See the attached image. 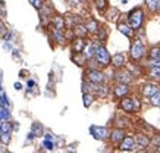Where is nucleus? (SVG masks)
Here are the masks:
<instances>
[{"label":"nucleus","mask_w":160,"mask_h":153,"mask_svg":"<svg viewBox=\"0 0 160 153\" xmlns=\"http://www.w3.org/2000/svg\"><path fill=\"white\" fill-rule=\"evenodd\" d=\"M82 53H84V56L87 58V60H90V59H92V56H94V43H88V44H85V47H84V50H82Z\"/></svg>","instance_id":"nucleus-21"},{"label":"nucleus","mask_w":160,"mask_h":153,"mask_svg":"<svg viewBox=\"0 0 160 153\" xmlns=\"http://www.w3.org/2000/svg\"><path fill=\"white\" fill-rule=\"evenodd\" d=\"M98 27H100V24H98L96 19H88V22L85 24V28H87L88 34H96L98 30Z\"/></svg>","instance_id":"nucleus-19"},{"label":"nucleus","mask_w":160,"mask_h":153,"mask_svg":"<svg viewBox=\"0 0 160 153\" xmlns=\"http://www.w3.org/2000/svg\"><path fill=\"white\" fill-rule=\"evenodd\" d=\"M132 106H134V114H135V112H140V110H141V102H140V99L132 97Z\"/></svg>","instance_id":"nucleus-35"},{"label":"nucleus","mask_w":160,"mask_h":153,"mask_svg":"<svg viewBox=\"0 0 160 153\" xmlns=\"http://www.w3.org/2000/svg\"><path fill=\"white\" fill-rule=\"evenodd\" d=\"M77 2H81V3H85L87 0H77Z\"/></svg>","instance_id":"nucleus-43"},{"label":"nucleus","mask_w":160,"mask_h":153,"mask_svg":"<svg viewBox=\"0 0 160 153\" xmlns=\"http://www.w3.org/2000/svg\"><path fill=\"white\" fill-rule=\"evenodd\" d=\"M118 30H119V33H122V34L125 35V37H128V38H132V37H134V33H135V31L131 28V25L128 24V21H118Z\"/></svg>","instance_id":"nucleus-8"},{"label":"nucleus","mask_w":160,"mask_h":153,"mask_svg":"<svg viewBox=\"0 0 160 153\" xmlns=\"http://www.w3.org/2000/svg\"><path fill=\"white\" fill-rule=\"evenodd\" d=\"M119 149L122 152H132V149H134V135H125L119 141Z\"/></svg>","instance_id":"nucleus-9"},{"label":"nucleus","mask_w":160,"mask_h":153,"mask_svg":"<svg viewBox=\"0 0 160 153\" xmlns=\"http://www.w3.org/2000/svg\"><path fill=\"white\" fill-rule=\"evenodd\" d=\"M73 33H75V37H79V38H85L88 35V31L85 28V25L81 22V24L73 25Z\"/></svg>","instance_id":"nucleus-16"},{"label":"nucleus","mask_w":160,"mask_h":153,"mask_svg":"<svg viewBox=\"0 0 160 153\" xmlns=\"http://www.w3.org/2000/svg\"><path fill=\"white\" fill-rule=\"evenodd\" d=\"M29 3H31V6H34L37 10H40L41 8H43V5H44L43 0H29Z\"/></svg>","instance_id":"nucleus-37"},{"label":"nucleus","mask_w":160,"mask_h":153,"mask_svg":"<svg viewBox=\"0 0 160 153\" xmlns=\"http://www.w3.org/2000/svg\"><path fill=\"white\" fill-rule=\"evenodd\" d=\"M144 9L142 8H135L128 13V24L131 25V28L134 31L141 30V27L144 25Z\"/></svg>","instance_id":"nucleus-2"},{"label":"nucleus","mask_w":160,"mask_h":153,"mask_svg":"<svg viewBox=\"0 0 160 153\" xmlns=\"http://www.w3.org/2000/svg\"><path fill=\"white\" fill-rule=\"evenodd\" d=\"M34 137H35L34 134H32V133H29V134H28V137H27V140H28V141H31V140H34Z\"/></svg>","instance_id":"nucleus-39"},{"label":"nucleus","mask_w":160,"mask_h":153,"mask_svg":"<svg viewBox=\"0 0 160 153\" xmlns=\"http://www.w3.org/2000/svg\"><path fill=\"white\" fill-rule=\"evenodd\" d=\"M123 137H125V131H123L122 128L113 130V131L110 133V135H109V138L112 140V143H115V144H119V141H121Z\"/></svg>","instance_id":"nucleus-15"},{"label":"nucleus","mask_w":160,"mask_h":153,"mask_svg":"<svg viewBox=\"0 0 160 153\" xmlns=\"http://www.w3.org/2000/svg\"><path fill=\"white\" fill-rule=\"evenodd\" d=\"M146 5L151 12H154V13L160 12V0H146Z\"/></svg>","instance_id":"nucleus-22"},{"label":"nucleus","mask_w":160,"mask_h":153,"mask_svg":"<svg viewBox=\"0 0 160 153\" xmlns=\"http://www.w3.org/2000/svg\"><path fill=\"white\" fill-rule=\"evenodd\" d=\"M31 133L34 134L35 137H41L43 135V125L40 122H34L32 124V131Z\"/></svg>","instance_id":"nucleus-26"},{"label":"nucleus","mask_w":160,"mask_h":153,"mask_svg":"<svg viewBox=\"0 0 160 153\" xmlns=\"http://www.w3.org/2000/svg\"><path fill=\"white\" fill-rule=\"evenodd\" d=\"M15 89L21 90V89H22V84H21V83H15Z\"/></svg>","instance_id":"nucleus-41"},{"label":"nucleus","mask_w":160,"mask_h":153,"mask_svg":"<svg viewBox=\"0 0 160 153\" xmlns=\"http://www.w3.org/2000/svg\"><path fill=\"white\" fill-rule=\"evenodd\" d=\"M53 37L58 43H62V44L63 43H66L65 35H63V30H56V28H53Z\"/></svg>","instance_id":"nucleus-24"},{"label":"nucleus","mask_w":160,"mask_h":153,"mask_svg":"<svg viewBox=\"0 0 160 153\" xmlns=\"http://www.w3.org/2000/svg\"><path fill=\"white\" fill-rule=\"evenodd\" d=\"M90 133L96 140H107L110 135V131L106 127H97V125H91L90 127Z\"/></svg>","instance_id":"nucleus-6"},{"label":"nucleus","mask_w":160,"mask_h":153,"mask_svg":"<svg viewBox=\"0 0 160 153\" xmlns=\"http://www.w3.org/2000/svg\"><path fill=\"white\" fill-rule=\"evenodd\" d=\"M150 105L151 106H156V108L160 106V90H157L153 96H150Z\"/></svg>","instance_id":"nucleus-27"},{"label":"nucleus","mask_w":160,"mask_h":153,"mask_svg":"<svg viewBox=\"0 0 160 153\" xmlns=\"http://www.w3.org/2000/svg\"><path fill=\"white\" fill-rule=\"evenodd\" d=\"M43 146H44V149H46V150H53V149H54L53 140H47V138H44Z\"/></svg>","instance_id":"nucleus-36"},{"label":"nucleus","mask_w":160,"mask_h":153,"mask_svg":"<svg viewBox=\"0 0 160 153\" xmlns=\"http://www.w3.org/2000/svg\"><path fill=\"white\" fill-rule=\"evenodd\" d=\"M146 46L141 43L140 40H135L134 43L131 44V50H129V56H131L132 60H135V62H138V60H141L144 56H146Z\"/></svg>","instance_id":"nucleus-3"},{"label":"nucleus","mask_w":160,"mask_h":153,"mask_svg":"<svg viewBox=\"0 0 160 153\" xmlns=\"http://www.w3.org/2000/svg\"><path fill=\"white\" fill-rule=\"evenodd\" d=\"M148 77H150L153 81H160V68H150Z\"/></svg>","instance_id":"nucleus-28"},{"label":"nucleus","mask_w":160,"mask_h":153,"mask_svg":"<svg viewBox=\"0 0 160 153\" xmlns=\"http://www.w3.org/2000/svg\"><path fill=\"white\" fill-rule=\"evenodd\" d=\"M148 66H150V68H160V60L150 59L148 60Z\"/></svg>","instance_id":"nucleus-38"},{"label":"nucleus","mask_w":160,"mask_h":153,"mask_svg":"<svg viewBox=\"0 0 160 153\" xmlns=\"http://www.w3.org/2000/svg\"><path fill=\"white\" fill-rule=\"evenodd\" d=\"M157 90H159V85L157 84H154V83H146V84L142 85V89H141V94L144 97H150Z\"/></svg>","instance_id":"nucleus-12"},{"label":"nucleus","mask_w":160,"mask_h":153,"mask_svg":"<svg viewBox=\"0 0 160 153\" xmlns=\"http://www.w3.org/2000/svg\"><path fill=\"white\" fill-rule=\"evenodd\" d=\"M119 15H121V12L116 9V8H107V19L109 21H116L118 18H119Z\"/></svg>","instance_id":"nucleus-23"},{"label":"nucleus","mask_w":160,"mask_h":153,"mask_svg":"<svg viewBox=\"0 0 160 153\" xmlns=\"http://www.w3.org/2000/svg\"><path fill=\"white\" fill-rule=\"evenodd\" d=\"M85 38H79V37H75L72 40V52L73 53H79V52H82L84 47H85Z\"/></svg>","instance_id":"nucleus-14"},{"label":"nucleus","mask_w":160,"mask_h":153,"mask_svg":"<svg viewBox=\"0 0 160 153\" xmlns=\"http://www.w3.org/2000/svg\"><path fill=\"white\" fill-rule=\"evenodd\" d=\"M9 33V30H8V27H6V24L3 22V21H0V38H5V35Z\"/></svg>","instance_id":"nucleus-34"},{"label":"nucleus","mask_w":160,"mask_h":153,"mask_svg":"<svg viewBox=\"0 0 160 153\" xmlns=\"http://www.w3.org/2000/svg\"><path fill=\"white\" fill-rule=\"evenodd\" d=\"M85 79L90 81V83H96V84H102L104 83V79H106V75L103 71L97 68H91L88 69L87 72H85Z\"/></svg>","instance_id":"nucleus-4"},{"label":"nucleus","mask_w":160,"mask_h":153,"mask_svg":"<svg viewBox=\"0 0 160 153\" xmlns=\"http://www.w3.org/2000/svg\"><path fill=\"white\" fill-rule=\"evenodd\" d=\"M52 24H53V28H56V30H63L66 22H65V18H62V16H52Z\"/></svg>","instance_id":"nucleus-18"},{"label":"nucleus","mask_w":160,"mask_h":153,"mask_svg":"<svg viewBox=\"0 0 160 153\" xmlns=\"http://www.w3.org/2000/svg\"><path fill=\"white\" fill-rule=\"evenodd\" d=\"M82 99H84V106H85V108H90L92 105V102H94V96H92L91 93H84Z\"/></svg>","instance_id":"nucleus-29"},{"label":"nucleus","mask_w":160,"mask_h":153,"mask_svg":"<svg viewBox=\"0 0 160 153\" xmlns=\"http://www.w3.org/2000/svg\"><path fill=\"white\" fill-rule=\"evenodd\" d=\"M110 53L104 46L100 44V43H94V56H92V59H96V62L100 66L107 68L110 65Z\"/></svg>","instance_id":"nucleus-1"},{"label":"nucleus","mask_w":160,"mask_h":153,"mask_svg":"<svg viewBox=\"0 0 160 153\" xmlns=\"http://www.w3.org/2000/svg\"><path fill=\"white\" fill-rule=\"evenodd\" d=\"M94 6L100 13H104L109 8V0H94Z\"/></svg>","instance_id":"nucleus-20"},{"label":"nucleus","mask_w":160,"mask_h":153,"mask_svg":"<svg viewBox=\"0 0 160 153\" xmlns=\"http://www.w3.org/2000/svg\"><path fill=\"white\" fill-rule=\"evenodd\" d=\"M148 58H150V59L160 60V47H151L150 53H148Z\"/></svg>","instance_id":"nucleus-31"},{"label":"nucleus","mask_w":160,"mask_h":153,"mask_svg":"<svg viewBox=\"0 0 160 153\" xmlns=\"http://www.w3.org/2000/svg\"><path fill=\"white\" fill-rule=\"evenodd\" d=\"M96 34H97V37H98V41H104V40L107 38V30L104 27H98V30Z\"/></svg>","instance_id":"nucleus-32"},{"label":"nucleus","mask_w":160,"mask_h":153,"mask_svg":"<svg viewBox=\"0 0 160 153\" xmlns=\"http://www.w3.org/2000/svg\"><path fill=\"white\" fill-rule=\"evenodd\" d=\"M131 89H129V84H123V83H119V84L115 85L113 89V96L116 99H122V97H126L129 94Z\"/></svg>","instance_id":"nucleus-7"},{"label":"nucleus","mask_w":160,"mask_h":153,"mask_svg":"<svg viewBox=\"0 0 160 153\" xmlns=\"http://www.w3.org/2000/svg\"><path fill=\"white\" fill-rule=\"evenodd\" d=\"M63 35H65V40H66V41H72V40L75 38V33H73V30H65L63 31Z\"/></svg>","instance_id":"nucleus-33"},{"label":"nucleus","mask_w":160,"mask_h":153,"mask_svg":"<svg viewBox=\"0 0 160 153\" xmlns=\"http://www.w3.org/2000/svg\"><path fill=\"white\" fill-rule=\"evenodd\" d=\"M71 59H72V62H73V64H77L78 66H84V65H85V62H87V58L84 56L82 52H79V53H73Z\"/></svg>","instance_id":"nucleus-17"},{"label":"nucleus","mask_w":160,"mask_h":153,"mask_svg":"<svg viewBox=\"0 0 160 153\" xmlns=\"http://www.w3.org/2000/svg\"><path fill=\"white\" fill-rule=\"evenodd\" d=\"M110 64L115 66L116 69H121V68H125L126 65V58L123 53H116L113 54L110 58Z\"/></svg>","instance_id":"nucleus-11"},{"label":"nucleus","mask_w":160,"mask_h":153,"mask_svg":"<svg viewBox=\"0 0 160 153\" xmlns=\"http://www.w3.org/2000/svg\"><path fill=\"white\" fill-rule=\"evenodd\" d=\"M65 22H68L69 25H77V24H81L82 21H81V16L78 15H68V18H65Z\"/></svg>","instance_id":"nucleus-25"},{"label":"nucleus","mask_w":160,"mask_h":153,"mask_svg":"<svg viewBox=\"0 0 160 153\" xmlns=\"http://www.w3.org/2000/svg\"><path fill=\"white\" fill-rule=\"evenodd\" d=\"M44 138H47V140H54V137L52 135V134H46V135H44Z\"/></svg>","instance_id":"nucleus-42"},{"label":"nucleus","mask_w":160,"mask_h":153,"mask_svg":"<svg viewBox=\"0 0 160 153\" xmlns=\"http://www.w3.org/2000/svg\"><path fill=\"white\" fill-rule=\"evenodd\" d=\"M151 143L150 137L147 134H137L134 137V149L132 150H144L146 147H148Z\"/></svg>","instance_id":"nucleus-5"},{"label":"nucleus","mask_w":160,"mask_h":153,"mask_svg":"<svg viewBox=\"0 0 160 153\" xmlns=\"http://www.w3.org/2000/svg\"><path fill=\"white\" fill-rule=\"evenodd\" d=\"M121 108L126 114H134V106H132V97H122L121 99Z\"/></svg>","instance_id":"nucleus-13"},{"label":"nucleus","mask_w":160,"mask_h":153,"mask_svg":"<svg viewBox=\"0 0 160 153\" xmlns=\"http://www.w3.org/2000/svg\"><path fill=\"white\" fill-rule=\"evenodd\" d=\"M116 78H118L119 83H123V84H131L132 81H134V75H132L128 69L121 68V71H119L118 75H116Z\"/></svg>","instance_id":"nucleus-10"},{"label":"nucleus","mask_w":160,"mask_h":153,"mask_svg":"<svg viewBox=\"0 0 160 153\" xmlns=\"http://www.w3.org/2000/svg\"><path fill=\"white\" fill-rule=\"evenodd\" d=\"M27 84H28V87H34V85H35V83H34V81H32V79H28V83H27Z\"/></svg>","instance_id":"nucleus-40"},{"label":"nucleus","mask_w":160,"mask_h":153,"mask_svg":"<svg viewBox=\"0 0 160 153\" xmlns=\"http://www.w3.org/2000/svg\"><path fill=\"white\" fill-rule=\"evenodd\" d=\"M10 138H12L10 133H3V131H0V143L2 144L8 146V144L10 143Z\"/></svg>","instance_id":"nucleus-30"}]
</instances>
